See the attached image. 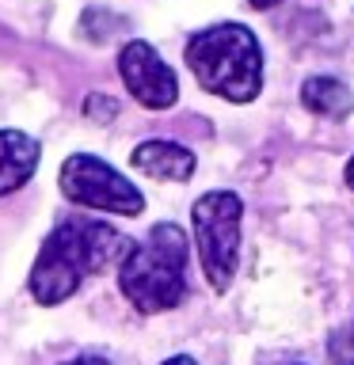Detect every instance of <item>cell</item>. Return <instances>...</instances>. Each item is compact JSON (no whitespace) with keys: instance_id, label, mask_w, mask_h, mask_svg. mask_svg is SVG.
<instances>
[{"instance_id":"13","label":"cell","mask_w":354,"mask_h":365,"mask_svg":"<svg viewBox=\"0 0 354 365\" xmlns=\"http://www.w3.org/2000/svg\"><path fill=\"white\" fill-rule=\"evenodd\" d=\"M248 4L256 8V11H267V8H274V4H282V0H248Z\"/></svg>"},{"instance_id":"8","label":"cell","mask_w":354,"mask_h":365,"mask_svg":"<svg viewBox=\"0 0 354 365\" xmlns=\"http://www.w3.org/2000/svg\"><path fill=\"white\" fill-rule=\"evenodd\" d=\"M130 164L148 179L164 182H187L194 175V153L176 141H145L130 153Z\"/></svg>"},{"instance_id":"15","label":"cell","mask_w":354,"mask_h":365,"mask_svg":"<svg viewBox=\"0 0 354 365\" xmlns=\"http://www.w3.org/2000/svg\"><path fill=\"white\" fill-rule=\"evenodd\" d=\"M343 175H347V182H350V190H354V156H350V164H347V171H343Z\"/></svg>"},{"instance_id":"12","label":"cell","mask_w":354,"mask_h":365,"mask_svg":"<svg viewBox=\"0 0 354 365\" xmlns=\"http://www.w3.org/2000/svg\"><path fill=\"white\" fill-rule=\"evenodd\" d=\"M61 365H111L107 358H96V354H80V358H69Z\"/></svg>"},{"instance_id":"9","label":"cell","mask_w":354,"mask_h":365,"mask_svg":"<svg viewBox=\"0 0 354 365\" xmlns=\"http://www.w3.org/2000/svg\"><path fill=\"white\" fill-rule=\"evenodd\" d=\"M301 103L320 118H347L354 110V96L335 76H308L301 84Z\"/></svg>"},{"instance_id":"6","label":"cell","mask_w":354,"mask_h":365,"mask_svg":"<svg viewBox=\"0 0 354 365\" xmlns=\"http://www.w3.org/2000/svg\"><path fill=\"white\" fill-rule=\"evenodd\" d=\"M118 73H122V84L126 91L141 103L148 110H168L176 107L179 99V80L176 73L164 65V57H160L148 42L133 38L122 46L118 53Z\"/></svg>"},{"instance_id":"7","label":"cell","mask_w":354,"mask_h":365,"mask_svg":"<svg viewBox=\"0 0 354 365\" xmlns=\"http://www.w3.org/2000/svg\"><path fill=\"white\" fill-rule=\"evenodd\" d=\"M39 160H42V145L31 133L0 130V198L27 187L31 175L39 171Z\"/></svg>"},{"instance_id":"14","label":"cell","mask_w":354,"mask_h":365,"mask_svg":"<svg viewBox=\"0 0 354 365\" xmlns=\"http://www.w3.org/2000/svg\"><path fill=\"white\" fill-rule=\"evenodd\" d=\"M164 365H198V361H194V358H187V354H176V358H168Z\"/></svg>"},{"instance_id":"4","label":"cell","mask_w":354,"mask_h":365,"mask_svg":"<svg viewBox=\"0 0 354 365\" xmlns=\"http://www.w3.org/2000/svg\"><path fill=\"white\" fill-rule=\"evenodd\" d=\"M240 217H244V202L233 190H210L194 202L191 225H194V244H198V259L206 270L213 293H225L236 278L240 262Z\"/></svg>"},{"instance_id":"5","label":"cell","mask_w":354,"mask_h":365,"mask_svg":"<svg viewBox=\"0 0 354 365\" xmlns=\"http://www.w3.org/2000/svg\"><path fill=\"white\" fill-rule=\"evenodd\" d=\"M57 187L73 205L84 210H103L118 217H137L145 213V194L133 187L122 171H114L107 160L91 153H73L57 171Z\"/></svg>"},{"instance_id":"2","label":"cell","mask_w":354,"mask_h":365,"mask_svg":"<svg viewBox=\"0 0 354 365\" xmlns=\"http://www.w3.org/2000/svg\"><path fill=\"white\" fill-rule=\"evenodd\" d=\"M187 255L191 244L179 225L160 221L141 244H130L118 262V289L137 312H168L187 297Z\"/></svg>"},{"instance_id":"10","label":"cell","mask_w":354,"mask_h":365,"mask_svg":"<svg viewBox=\"0 0 354 365\" xmlns=\"http://www.w3.org/2000/svg\"><path fill=\"white\" fill-rule=\"evenodd\" d=\"M331 365H354V324L335 331V339H331Z\"/></svg>"},{"instance_id":"3","label":"cell","mask_w":354,"mask_h":365,"mask_svg":"<svg viewBox=\"0 0 354 365\" xmlns=\"http://www.w3.org/2000/svg\"><path fill=\"white\" fill-rule=\"evenodd\" d=\"M183 57L194 80L228 103H251L263 88V50L244 23H217L191 34Z\"/></svg>"},{"instance_id":"11","label":"cell","mask_w":354,"mask_h":365,"mask_svg":"<svg viewBox=\"0 0 354 365\" xmlns=\"http://www.w3.org/2000/svg\"><path fill=\"white\" fill-rule=\"evenodd\" d=\"M114 110H118V103L107 99V96H88L84 99V114H88V118H96V122H111Z\"/></svg>"},{"instance_id":"1","label":"cell","mask_w":354,"mask_h":365,"mask_svg":"<svg viewBox=\"0 0 354 365\" xmlns=\"http://www.w3.org/2000/svg\"><path fill=\"white\" fill-rule=\"evenodd\" d=\"M126 247H130V240L118 228L91 221V217H61L50 228V236L42 240L39 259L31 267V297L42 308L69 301L91 274L122 259Z\"/></svg>"}]
</instances>
